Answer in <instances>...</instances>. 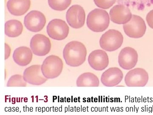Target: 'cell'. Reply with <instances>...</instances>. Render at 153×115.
<instances>
[{
	"instance_id": "obj_5",
	"label": "cell",
	"mask_w": 153,
	"mask_h": 115,
	"mask_svg": "<svg viewBox=\"0 0 153 115\" xmlns=\"http://www.w3.org/2000/svg\"><path fill=\"white\" fill-rule=\"evenodd\" d=\"M123 27L126 35L131 38H141L146 31L145 21L141 17L136 15H132L130 21L123 25Z\"/></svg>"
},
{
	"instance_id": "obj_23",
	"label": "cell",
	"mask_w": 153,
	"mask_h": 115,
	"mask_svg": "<svg viewBox=\"0 0 153 115\" xmlns=\"http://www.w3.org/2000/svg\"><path fill=\"white\" fill-rule=\"evenodd\" d=\"M146 20L149 26L153 29V10L148 13Z\"/></svg>"
},
{
	"instance_id": "obj_1",
	"label": "cell",
	"mask_w": 153,
	"mask_h": 115,
	"mask_svg": "<svg viewBox=\"0 0 153 115\" xmlns=\"http://www.w3.org/2000/svg\"><path fill=\"white\" fill-rule=\"evenodd\" d=\"M87 49L85 45L78 41H71L66 44L63 50V56L68 66L77 67L86 60Z\"/></svg>"
},
{
	"instance_id": "obj_2",
	"label": "cell",
	"mask_w": 153,
	"mask_h": 115,
	"mask_svg": "<svg viewBox=\"0 0 153 115\" xmlns=\"http://www.w3.org/2000/svg\"><path fill=\"white\" fill-rule=\"evenodd\" d=\"M110 17L106 11L95 9L88 15L87 26L93 32H102L106 30L109 25Z\"/></svg>"
},
{
	"instance_id": "obj_17",
	"label": "cell",
	"mask_w": 153,
	"mask_h": 115,
	"mask_svg": "<svg viewBox=\"0 0 153 115\" xmlns=\"http://www.w3.org/2000/svg\"><path fill=\"white\" fill-rule=\"evenodd\" d=\"M30 0H9L7 4L8 10L12 15L22 16L30 8Z\"/></svg>"
},
{
	"instance_id": "obj_24",
	"label": "cell",
	"mask_w": 153,
	"mask_h": 115,
	"mask_svg": "<svg viewBox=\"0 0 153 115\" xmlns=\"http://www.w3.org/2000/svg\"><path fill=\"white\" fill-rule=\"evenodd\" d=\"M11 48L8 44L5 43V59H8L11 53Z\"/></svg>"
},
{
	"instance_id": "obj_12",
	"label": "cell",
	"mask_w": 153,
	"mask_h": 115,
	"mask_svg": "<svg viewBox=\"0 0 153 115\" xmlns=\"http://www.w3.org/2000/svg\"><path fill=\"white\" fill-rule=\"evenodd\" d=\"M23 77L26 82L33 85H41L48 80L42 73L41 65H33L26 68Z\"/></svg>"
},
{
	"instance_id": "obj_8",
	"label": "cell",
	"mask_w": 153,
	"mask_h": 115,
	"mask_svg": "<svg viewBox=\"0 0 153 115\" xmlns=\"http://www.w3.org/2000/svg\"><path fill=\"white\" fill-rule=\"evenodd\" d=\"M30 47L34 55L43 56L47 55L52 47L50 39L45 35L36 34L30 42Z\"/></svg>"
},
{
	"instance_id": "obj_7",
	"label": "cell",
	"mask_w": 153,
	"mask_h": 115,
	"mask_svg": "<svg viewBox=\"0 0 153 115\" xmlns=\"http://www.w3.org/2000/svg\"><path fill=\"white\" fill-rule=\"evenodd\" d=\"M147 72L144 69L137 68L128 72L125 77L126 85L130 87H143L149 81Z\"/></svg>"
},
{
	"instance_id": "obj_10",
	"label": "cell",
	"mask_w": 153,
	"mask_h": 115,
	"mask_svg": "<svg viewBox=\"0 0 153 115\" xmlns=\"http://www.w3.org/2000/svg\"><path fill=\"white\" fill-rule=\"evenodd\" d=\"M66 19L68 25L71 28L74 29L82 28L85 24V11L81 6L74 5L67 11Z\"/></svg>"
},
{
	"instance_id": "obj_4",
	"label": "cell",
	"mask_w": 153,
	"mask_h": 115,
	"mask_svg": "<svg viewBox=\"0 0 153 115\" xmlns=\"http://www.w3.org/2000/svg\"><path fill=\"white\" fill-rule=\"evenodd\" d=\"M123 41V36L120 31L109 30L102 36L100 45L105 51L113 52L120 48Z\"/></svg>"
},
{
	"instance_id": "obj_21",
	"label": "cell",
	"mask_w": 153,
	"mask_h": 115,
	"mask_svg": "<svg viewBox=\"0 0 153 115\" xmlns=\"http://www.w3.org/2000/svg\"><path fill=\"white\" fill-rule=\"evenodd\" d=\"M27 82L25 80L24 77L20 75H12L9 78L7 87H26Z\"/></svg>"
},
{
	"instance_id": "obj_11",
	"label": "cell",
	"mask_w": 153,
	"mask_h": 115,
	"mask_svg": "<svg viewBox=\"0 0 153 115\" xmlns=\"http://www.w3.org/2000/svg\"><path fill=\"white\" fill-rule=\"evenodd\" d=\"M138 55L137 51L130 47H125L121 50L118 55V63L122 68L129 70L136 65Z\"/></svg>"
},
{
	"instance_id": "obj_9",
	"label": "cell",
	"mask_w": 153,
	"mask_h": 115,
	"mask_svg": "<svg viewBox=\"0 0 153 115\" xmlns=\"http://www.w3.org/2000/svg\"><path fill=\"white\" fill-rule=\"evenodd\" d=\"M46 23L44 14L40 11L33 10L25 16L24 24L26 28L33 32H40L44 28Z\"/></svg>"
},
{
	"instance_id": "obj_14",
	"label": "cell",
	"mask_w": 153,
	"mask_h": 115,
	"mask_svg": "<svg viewBox=\"0 0 153 115\" xmlns=\"http://www.w3.org/2000/svg\"><path fill=\"white\" fill-rule=\"evenodd\" d=\"M109 15L111 20L118 25L126 24L132 16L129 9L123 5L114 6L110 11Z\"/></svg>"
},
{
	"instance_id": "obj_20",
	"label": "cell",
	"mask_w": 153,
	"mask_h": 115,
	"mask_svg": "<svg viewBox=\"0 0 153 115\" xmlns=\"http://www.w3.org/2000/svg\"><path fill=\"white\" fill-rule=\"evenodd\" d=\"M71 0H48L51 8L56 11L65 10L71 4Z\"/></svg>"
},
{
	"instance_id": "obj_15",
	"label": "cell",
	"mask_w": 153,
	"mask_h": 115,
	"mask_svg": "<svg viewBox=\"0 0 153 115\" xmlns=\"http://www.w3.org/2000/svg\"><path fill=\"white\" fill-rule=\"evenodd\" d=\"M123 78V74L120 69L111 67L102 73L101 77L102 83L105 86L111 87L119 84Z\"/></svg>"
},
{
	"instance_id": "obj_18",
	"label": "cell",
	"mask_w": 153,
	"mask_h": 115,
	"mask_svg": "<svg viewBox=\"0 0 153 115\" xmlns=\"http://www.w3.org/2000/svg\"><path fill=\"white\" fill-rule=\"evenodd\" d=\"M76 84L78 87H98L100 84L99 78L91 72H85L80 75L77 80Z\"/></svg>"
},
{
	"instance_id": "obj_13",
	"label": "cell",
	"mask_w": 153,
	"mask_h": 115,
	"mask_svg": "<svg viewBox=\"0 0 153 115\" xmlns=\"http://www.w3.org/2000/svg\"><path fill=\"white\" fill-rule=\"evenodd\" d=\"M88 62L91 68L97 71L104 70L109 64V58L105 51L96 49L92 51L88 57Z\"/></svg>"
},
{
	"instance_id": "obj_6",
	"label": "cell",
	"mask_w": 153,
	"mask_h": 115,
	"mask_svg": "<svg viewBox=\"0 0 153 115\" xmlns=\"http://www.w3.org/2000/svg\"><path fill=\"white\" fill-rule=\"evenodd\" d=\"M47 33L50 38L61 41L67 38L69 28L66 22L60 19H54L50 21L47 28Z\"/></svg>"
},
{
	"instance_id": "obj_3",
	"label": "cell",
	"mask_w": 153,
	"mask_h": 115,
	"mask_svg": "<svg viewBox=\"0 0 153 115\" xmlns=\"http://www.w3.org/2000/svg\"><path fill=\"white\" fill-rule=\"evenodd\" d=\"M63 60L55 55H49L45 58L41 65L42 73L47 79H54L62 73Z\"/></svg>"
},
{
	"instance_id": "obj_16",
	"label": "cell",
	"mask_w": 153,
	"mask_h": 115,
	"mask_svg": "<svg viewBox=\"0 0 153 115\" xmlns=\"http://www.w3.org/2000/svg\"><path fill=\"white\" fill-rule=\"evenodd\" d=\"M33 52L29 47L22 46L17 48L14 51L13 59L18 65L26 66L32 61Z\"/></svg>"
},
{
	"instance_id": "obj_19",
	"label": "cell",
	"mask_w": 153,
	"mask_h": 115,
	"mask_svg": "<svg viewBox=\"0 0 153 115\" xmlns=\"http://www.w3.org/2000/svg\"><path fill=\"white\" fill-rule=\"evenodd\" d=\"M23 30L22 22L18 20H10L5 24V33L10 38H16L20 36Z\"/></svg>"
},
{
	"instance_id": "obj_22",
	"label": "cell",
	"mask_w": 153,
	"mask_h": 115,
	"mask_svg": "<svg viewBox=\"0 0 153 115\" xmlns=\"http://www.w3.org/2000/svg\"><path fill=\"white\" fill-rule=\"evenodd\" d=\"M116 0H94L96 5L103 9H109L113 5Z\"/></svg>"
}]
</instances>
